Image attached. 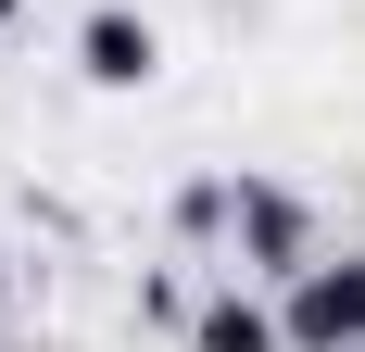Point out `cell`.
Segmentation results:
<instances>
[{
    "label": "cell",
    "instance_id": "obj_1",
    "mask_svg": "<svg viewBox=\"0 0 365 352\" xmlns=\"http://www.w3.org/2000/svg\"><path fill=\"white\" fill-rule=\"evenodd\" d=\"M277 327H290V352H353L365 340V264H302Z\"/></svg>",
    "mask_w": 365,
    "mask_h": 352
},
{
    "label": "cell",
    "instance_id": "obj_4",
    "mask_svg": "<svg viewBox=\"0 0 365 352\" xmlns=\"http://www.w3.org/2000/svg\"><path fill=\"white\" fill-rule=\"evenodd\" d=\"M0 13H13V0H0Z\"/></svg>",
    "mask_w": 365,
    "mask_h": 352
},
{
    "label": "cell",
    "instance_id": "obj_2",
    "mask_svg": "<svg viewBox=\"0 0 365 352\" xmlns=\"http://www.w3.org/2000/svg\"><path fill=\"white\" fill-rule=\"evenodd\" d=\"M76 51H88V76H101V88H139V76L164 63L139 13H88V38H76Z\"/></svg>",
    "mask_w": 365,
    "mask_h": 352
},
{
    "label": "cell",
    "instance_id": "obj_3",
    "mask_svg": "<svg viewBox=\"0 0 365 352\" xmlns=\"http://www.w3.org/2000/svg\"><path fill=\"white\" fill-rule=\"evenodd\" d=\"M277 340H290V327L252 315V302H215V315H202V352H277Z\"/></svg>",
    "mask_w": 365,
    "mask_h": 352
}]
</instances>
